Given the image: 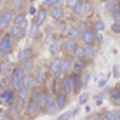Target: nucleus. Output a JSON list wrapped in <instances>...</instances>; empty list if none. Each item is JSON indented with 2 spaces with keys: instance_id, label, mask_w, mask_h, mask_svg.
<instances>
[{
  "instance_id": "7ed1b4c3",
  "label": "nucleus",
  "mask_w": 120,
  "mask_h": 120,
  "mask_svg": "<svg viewBox=\"0 0 120 120\" xmlns=\"http://www.w3.org/2000/svg\"><path fill=\"white\" fill-rule=\"evenodd\" d=\"M54 99V96H52V92L51 90H42V94L38 96V99H37V106L40 108V111H45V108L49 106V103Z\"/></svg>"
},
{
  "instance_id": "6ab92c4d",
  "label": "nucleus",
  "mask_w": 120,
  "mask_h": 120,
  "mask_svg": "<svg viewBox=\"0 0 120 120\" xmlns=\"http://www.w3.org/2000/svg\"><path fill=\"white\" fill-rule=\"evenodd\" d=\"M68 80H70V84H71V87H73V92H78L82 87V77H78V75H68Z\"/></svg>"
},
{
  "instance_id": "58836bf2",
  "label": "nucleus",
  "mask_w": 120,
  "mask_h": 120,
  "mask_svg": "<svg viewBox=\"0 0 120 120\" xmlns=\"http://www.w3.org/2000/svg\"><path fill=\"white\" fill-rule=\"evenodd\" d=\"M87 99H89V94H87V92H84L80 98H78V103H80V105H84V103H87Z\"/></svg>"
},
{
  "instance_id": "a18cd8bd",
  "label": "nucleus",
  "mask_w": 120,
  "mask_h": 120,
  "mask_svg": "<svg viewBox=\"0 0 120 120\" xmlns=\"http://www.w3.org/2000/svg\"><path fill=\"white\" fill-rule=\"evenodd\" d=\"M113 75H115V77H118V75H120V70H118V66H115V68H113Z\"/></svg>"
},
{
  "instance_id": "4be33fe9",
  "label": "nucleus",
  "mask_w": 120,
  "mask_h": 120,
  "mask_svg": "<svg viewBox=\"0 0 120 120\" xmlns=\"http://www.w3.org/2000/svg\"><path fill=\"white\" fill-rule=\"evenodd\" d=\"M98 56V49L94 47V45H85V61H94Z\"/></svg>"
},
{
  "instance_id": "393cba45",
  "label": "nucleus",
  "mask_w": 120,
  "mask_h": 120,
  "mask_svg": "<svg viewBox=\"0 0 120 120\" xmlns=\"http://www.w3.org/2000/svg\"><path fill=\"white\" fill-rule=\"evenodd\" d=\"M61 90H63V92H66L68 96H70V94H73V87H71V84H70L68 77H64L63 80H61Z\"/></svg>"
},
{
  "instance_id": "a19ab883",
  "label": "nucleus",
  "mask_w": 120,
  "mask_h": 120,
  "mask_svg": "<svg viewBox=\"0 0 120 120\" xmlns=\"http://www.w3.org/2000/svg\"><path fill=\"white\" fill-rule=\"evenodd\" d=\"M111 31H113V33H120V24L113 23V24H111Z\"/></svg>"
},
{
  "instance_id": "c85d7f7f",
  "label": "nucleus",
  "mask_w": 120,
  "mask_h": 120,
  "mask_svg": "<svg viewBox=\"0 0 120 120\" xmlns=\"http://www.w3.org/2000/svg\"><path fill=\"white\" fill-rule=\"evenodd\" d=\"M35 80H37V85H38V87H42V85L45 84V71H37L35 73Z\"/></svg>"
},
{
  "instance_id": "423d86ee",
  "label": "nucleus",
  "mask_w": 120,
  "mask_h": 120,
  "mask_svg": "<svg viewBox=\"0 0 120 120\" xmlns=\"http://www.w3.org/2000/svg\"><path fill=\"white\" fill-rule=\"evenodd\" d=\"M14 18H16L14 11L5 9V11H4L2 19H0V30H7V28H11V26H12V23H14Z\"/></svg>"
},
{
  "instance_id": "aec40b11",
  "label": "nucleus",
  "mask_w": 120,
  "mask_h": 120,
  "mask_svg": "<svg viewBox=\"0 0 120 120\" xmlns=\"http://www.w3.org/2000/svg\"><path fill=\"white\" fill-rule=\"evenodd\" d=\"M12 24H16V26L23 28V30H28V19H26V14H16L14 23H12Z\"/></svg>"
},
{
  "instance_id": "f03ea898",
  "label": "nucleus",
  "mask_w": 120,
  "mask_h": 120,
  "mask_svg": "<svg viewBox=\"0 0 120 120\" xmlns=\"http://www.w3.org/2000/svg\"><path fill=\"white\" fill-rule=\"evenodd\" d=\"M80 40H82V44L84 45H94L98 42V33L92 30V28H84L82 30V35H80Z\"/></svg>"
},
{
  "instance_id": "3c124183",
  "label": "nucleus",
  "mask_w": 120,
  "mask_h": 120,
  "mask_svg": "<svg viewBox=\"0 0 120 120\" xmlns=\"http://www.w3.org/2000/svg\"><path fill=\"white\" fill-rule=\"evenodd\" d=\"M117 118L120 120V110H117Z\"/></svg>"
},
{
  "instance_id": "9d476101",
  "label": "nucleus",
  "mask_w": 120,
  "mask_h": 120,
  "mask_svg": "<svg viewBox=\"0 0 120 120\" xmlns=\"http://www.w3.org/2000/svg\"><path fill=\"white\" fill-rule=\"evenodd\" d=\"M68 94L63 92V90H59V92H56L54 94V101H56V105H57V110H63L66 108V105H68Z\"/></svg>"
},
{
  "instance_id": "ddd939ff",
  "label": "nucleus",
  "mask_w": 120,
  "mask_h": 120,
  "mask_svg": "<svg viewBox=\"0 0 120 120\" xmlns=\"http://www.w3.org/2000/svg\"><path fill=\"white\" fill-rule=\"evenodd\" d=\"M31 57H33V49L31 47H24L18 54V63H26V61H30Z\"/></svg>"
},
{
  "instance_id": "8fccbe9b",
  "label": "nucleus",
  "mask_w": 120,
  "mask_h": 120,
  "mask_svg": "<svg viewBox=\"0 0 120 120\" xmlns=\"http://www.w3.org/2000/svg\"><path fill=\"white\" fill-rule=\"evenodd\" d=\"M94 120H105V117H103V115H98V117L94 118Z\"/></svg>"
},
{
  "instance_id": "37998d69",
  "label": "nucleus",
  "mask_w": 120,
  "mask_h": 120,
  "mask_svg": "<svg viewBox=\"0 0 120 120\" xmlns=\"http://www.w3.org/2000/svg\"><path fill=\"white\" fill-rule=\"evenodd\" d=\"M89 78H90V77L87 75V73H85V75H84V77H82V85H87V82H89Z\"/></svg>"
},
{
  "instance_id": "0eeeda50",
  "label": "nucleus",
  "mask_w": 120,
  "mask_h": 120,
  "mask_svg": "<svg viewBox=\"0 0 120 120\" xmlns=\"http://www.w3.org/2000/svg\"><path fill=\"white\" fill-rule=\"evenodd\" d=\"M0 103L5 105V106H14V103H16V92L12 89L2 90V92H0Z\"/></svg>"
},
{
  "instance_id": "20e7f679",
  "label": "nucleus",
  "mask_w": 120,
  "mask_h": 120,
  "mask_svg": "<svg viewBox=\"0 0 120 120\" xmlns=\"http://www.w3.org/2000/svg\"><path fill=\"white\" fill-rule=\"evenodd\" d=\"M49 73L54 78L63 75V59H61V57H54V59L49 63Z\"/></svg>"
},
{
  "instance_id": "c756f323",
  "label": "nucleus",
  "mask_w": 120,
  "mask_h": 120,
  "mask_svg": "<svg viewBox=\"0 0 120 120\" xmlns=\"http://www.w3.org/2000/svg\"><path fill=\"white\" fill-rule=\"evenodd\" d=\"M56 111H57V105H56V101H54V99H52V101L49 103V106L45 108L44 113H47V115H54Z\"/></svg>"
},
{
  "instance_id": "f704fd0d",
  "label": "nucleus",
  "mask_w": 120,
  "mask_h": 120,
  "mask_svg": "<svg viewBox=\"0 0 120 120\" xmlns=\"http://www.w3.org/2000/svg\"><path fill=\"white\" fill-rule=\"evenodd\" d=\"M59 0H45V2H44V9H47V7H51V9H52V7H56V5H59Z\"/></svg>"
},
{
  "instance_id": "5fc2aeb1",
  "label": "nucleus",
  "mask_w": 120,
  "mask_h": 120,
  "mask_svg": "<svg viewBox=\"0 0 120 120\" xmlns=\"http://www.w3.org/2000/svg\"><path fill=\"white\" fill-rule=\"evenodd\" d=\"M115 2H117V4H118V5H120V0H115Z\"/></svg>"
},
{
  "instance_id": "f3484780",
  "label": "nucleus",
  "mask_w": 120,
  "mask_h": 120,
  "mask_svg": "<svg viewBox=\"0 0 120 120\" xmlns=\"http://www.w3.org/2000/svg\"><path fill=\"white\" fill-rule=\"evenodd\" d=\"M73 64H75L73 57H64V59H63V75H64V77L71 75V71H73Z\"/></svg>"
},
{
  "instance_id": "2eb2a0df",
  "label": "nucleus",
  "mask_w": 120,
  "mask_h": 120,
  "mask_svg": "<svg viewBox=\"0 0 120 120\" xmlns=\"http://www.w3.org/2000/svg\"><path fill=\"white\" fill-rule=\"evenodd\" d=\"M49 16H51L54 21H63L64 19V9L61 5H56V7H52V9L49 11Z\"/></svg>"
},
{
  "instance_id": "cd10ccee",
  "label": "nucleus",
  "mask_w": 120,
  "mask_h": 120,
  "mask_svg": "<svg viewBox=\"0 0 120 120\" xmlns=\"http://www.w3.org/2000/svg\"><path fill=\"white\" fill-rule=\"evenodd\" d=\"M28 35H30V38L37 40L40 37V26H37V24H33V26L30 28V31H28Z\"/></svg>"
},
{
  "instance_id": "de8ad7c7",
  "label": "nucleus",
  "mask_w": 120,
  "mask_h": 120,
  "mask_svg": "<svg viewBox=\"0 0 120 120\" xmlns=\"http://www.w3.org/2000/svg\"><path fill=\"white\" fill-rule=\"evenodd\" d=\"M113 103H115L117 106H120V98H115V99H113Z\"/></svg>"
},
{
  "instance_id": "473e14b6",
  "label": "nucleus",
  "mask_w": 120,
  "mask_h": 120,
  "mask_svg": "<svg viewBox=\"0 0 120 120\" xmlns=\"http://www.w3.org/2000/svg\"><path fill=\"white\" fill-rule=\"evenodd\" d=\"M92 30L96 31V33L103 31V30H105V23H103L101 19H98V21H94V26H92Z\"/></svg>"
},
{
  "instance_id": "4c0bfd02",
  "label": "nucleus",
  "mask_w": 120,
  "mask_h": 120,
  "mask_svg": "<svg viewBox=\"0 0 120 120\" xmlns=\"http://www.w3.org/2000/svg\"><path fill=\"white\" fill-rule=\"evenodd\" d=\"M115 98H120V84L111 90V99H115Z\"/></svg>"
},
{
  "instance_id": "1a4fd4ad",
  "label": "nucleus",
  "mask_w": 120,
  "mask_h": 120,
  "mask_svg": "<svg viewBox=\"0 0 120 120\" xmlns=\"http://www.w3.org/2000/svg\"><path fill=\"white\" fill-rule=\"evenodd\" d=\"M77 47H78L77 40H70V38H64L63 40V52L66 54V57H71Z\"/></svg>"
},
{
  "instance_id": "09e8293b",
  "label": "nucleus",
  "mask_w": 120,
  "mask_h": 120,
  "mask_svg": "<svg viewBox=\"0 0 120 120\" xmlns=\"http://www.w3.org/2000/svg\"><path fill=\"white\" fill-rule=\"evenodd\" d=\"M106 84V78H103V80H99V87H103V85Z\"/></svg>"
},
{
  "instance_id": "603ef678",
  "label": "nucleus",
  "mask_w": 120,
  "mask_h": 120,
  "mask_svg": "<svg viewBox=\"0 0 120 120\" xmlns=\"http://www.w3.org/2000/svg\"><path fill=\"white\" fill-rule=\"evenodd\" d=\"M2 16H4V11H2V9H0V19H2Z\"/></svg>"
},
{
  "instance_id": "dca6fc26",
  "label": "nucleus",
  "mask_w": 120,
  "mask_h": 120,
  "mask_svg": "<svg viewBox=\"0 0 120 120\" xmlns=\"http://www.w3.org/2000/svg\"><path fill=\"white\" fill-rule=\"evenodd\" d=\"M85 68H87V61H75V64H73V75H85Z\"/></svg>"
},
{
  "instance_id": "4468645a",
  "label": "nucleus",
  "mask_w": 120,
  "mask_h": 120,
  "mask_svg": "<svg viewBox=\"0 0 120 120\" xmlns=\"http://www.w3.org/2000/svg\"><path fill=\"white\" fill-rule=\"evenodd\" d=\"M24 87V77H19V75H12L11 77V89L14 92H18L19 89Z\"/></svg>"
},
{
  "instance_id": "2f4dec72",
  "label": "nucleus",
  "mask_w": 120,
  "mask_h": 120,
  "mask_svg": "<svg viewBox=\"0 0 120 120\" xmlns=\"http://www.w3.org/2000/svg\"><path fill=\"white\" fill-rule=\"evenodd\" d=\"M0 89H2V90L11 89V78L9 77H4L2 80H0Z\"/></svg>"
},
{
  "instance_id": "bb28decb",
  "label": "nucleus",
  "mask_w": 120,
  "mask_h": 120,
  "mask_svg": "<svg viewBox=\"0 0 120 120\" xmlns=\"http://www.w3.org/2000/svg\"><path fill=\"white\" fill-rule=\"evenodd\" d=\"M42 87H38V85H37V87H33V89H30V99L31 101H37V99H38V96L40 94H42Z\"/></svg>"
},
{
  "instance_id": "79ce46f5",
  "label": "nucleus",
  "mask_w": 120,
  "mask_h": 120,
  "mask_svg": "<svg viewBox=\"0 0 120 120\" xmlns=\"http://www.w3.org/2000/svg\"><path fill=\"white\" fill-rule=\"evenodd\" d=\"M71 117H73V113H70V111H68V113H63V115H61L59 120H70Z\"/></svg>"
},
{
  "instance_id": "6e6d98bb",
  "label": "nucleus",
  "mask_w": 120,
  "mask_h": 120,
  "mask_svg": "<svg viewBox=\"0 0 120 120\" xmlns=\"http://www.w3.org/2000/svg\"><path fill=\"white\" fill-rule=\"evenodd\" d=\"M28 2H31V0H28Z\"/></svg>"
},
{
  "instance_id": "7c9ffc66",
  "label": "nucleus",
  "mask_w": 120,
  "mask_h": 120,
  "mask_svg": "<svg viewBox=\"0 0 120 120\" xmlns=\"http://www.w3.org/2000/svg\"><path fill=\"white\" fill-rule=\"evenodd\" d=\"M14 70H16V64H12V63H9V64H5V68H4V75L11 78L12 75H14Z\"/></svg>"
},
{
  "instance_id": "e433bc0d",
  "label": "nucleus",
  "mask_w": 120,
  "mask_h": 120,
  "mask_svg": "<svg viewBox=\"0 0 120 120\" xmlns=\"http://www.w3.org/2000/svg\"><path fill=\"white\" fill-rule=\"evenodd\" d=\"M11 5L14 9H21L23 7V0H11Z\"/></svg>"
},
{
  "instance_id": "6e6552de",
  "label": "nucleus",
  "mask_w": 120,
  "mask_h": 120,
  "mask_svg": "<svg viewBox=\"0 0 120 120\" xmlns=\"http://www.w3.org/2000/svg\"><path fill=\"white\" fill-rule=\"evenodd\" d=\"M40 113V108L37 106V101H28L26 105H24V115H26L28 118H35L37 115Z\"/></svg>"
},
{
  "instance_id": "864d4df0",
  "label": "nucleus",
  "mask_w": 120,
  "mask_h": 120,
  "mask_svg": "<svg viewBox=\"0 0 120 120\" xmlns=\"http://www.w3.org/2000/svg\"><path fill=\"white\" fill-rule=\"evenodd\" d=\"M101 2H105V4H108V2H110V0H101Z\"/></svg>"
},
{
  "instance_id": "39448f33",
  "label": "nucleus",
  "mask_w": 120,
  "mask_h": 120,
  "mask_svg": "<svg viewBox=\"0 0 120 120\" xmlns=\"http://www.w3.org/2000/svg\"><path fill=\"white\" fill-rule=\"evenodd\" d=\"M73 12H75L77 16H82V18H85V16L92 14V4L89 2V0H82L80 4L73 9Z\"/></svg>"
},
{
  "instance_id": "4d7b16f0",
  "label": "nucleus",
  "mask_w": 120,
  "mask_h": 120,
  "mask_svg": "<svg viewBox=\"0 0 120 120\" xmlns=\"http://www.w3.org/2000/svg\"><path fill=\"white\" fill-rule=\"evenodd\" d=\"M0 120H2V118H0Z\"/></svg>"
},
{
  "instance_id": "c9c22d12",
  "label": "nucleus",
  "mask_w": 120,
  "mask_h": 120,
  "mask_svg": "<svg viewBox=\"0 0 120 120\" xmlns=\"http://www.w3.org/2000/svg\"><path fill=\"white\" fill-rule=\"evenodd\" d=\"M80 2H82V0H66V7L73 11V9H75V7H77Z\"/></svg>"
},
{
  "instance_id": "ea45409f",
  "label": "nucleus",
  "mask_w": 120,
  "mask_h": 120,
  "mask_svg": "<svg viewBox=\"0 0 120 120\" xmlns=\"http://www.w3.org/2000/svg\"><path fill=\"white\" fill-rule=\"evenodd\" d=\"M111 16H113V21L120 24V9H118L117 12H113V14H111Z\"/></svg>"
},
{
  "instance_id": "5701e85b",
  "label": "nucleus",
  "mask_w": 120,
  "mask_h": 120,
  "mask_svg": "<svg viewBox=\"0 0 120 120\" xmlns=\"http://www.w3.org/2000/svg\"><path fill=\"white\" fill-rule=\"evenodd\" d=\"M49 52H51L54 57H57L59 52H63V42H51V45H49Z\"/></svg>"
},
{
  "instance_id": "c03bdc74",
  "label": "nucleus",
  "mask_w": 120,
  "mask_h": 120,
  "mask_svg": "<svg viewBox=\"0 0 120 120\" xmlns=\"http://www.w3.org/2000/svg\"><path fill=\"white\" fill-rule=\"evenodd\" d=\"M4 68H5V64H4V61L0 59V75H4Z\"/></svg>"
},
{
  "instance_id": "a878e982",
  "label": "nucleus",
  "mask_w": 120,
  "mask_h": 120,
  "mask_svg": "<svg viewBox=\"0 0 120 120\" xmlns=\"http://www.w3.org/2000/svg\"><path fill=\"white\" fill-rule=\"evenodd\" d=\"M105 9H106V12H108V14H113V12H117L120 7H118V4L115 2V0H110L108 4H105Z\"/></svg>"
},
{
  "instance_id": "f8f14e48",
  "label": "nucleus",
  "mask_w": 120,
  "mask_h": 120,
  "mask_svg": "<svg viewBox=\"0 0 120 120\" xmlns=\"http://www.w3.org/2000/svg\"><path fill=\"white\" fill-rule=\"evenodd\" d=\"M9 33H11V37H12L14 40H23L24 37H26V30L16 26V24H12V26L9 28Z\"/></svg>"
},
{
  "instance_id": "72a5a7b5",
  "label": "nucleus",
  "mask_w": 120,
  "mask_h": 120,
  "mask_svg": "<svg viewBox=\"0 0 120 120\" xmlns=\"http://www.w3.org/2000/svg\"><path fill=\"white\" fill-rule=\"evenodd\" d=\"M103 117H105V120H118L117 118V111H105Z\"/></svg>"
},
{
  "instance_id": "49530a36",
  "label": "nucleus",
  "mask_w": 120,
  "mask_h": 120,
  "mask_svg": "<svg viewBox=\"0 0 120 120\" xmlns=\"http://www.w3.org/2000/svg\"><path fill=\"white\" fill-rule=\"evenodd\" d=\"M28 12H30V14H37V12H38V11H37L35 7H30V11H28Z\"/></svg>"
},
{
  "instance_id": "412c9836",
  "label": "nucleus",
  "mask_w": 120,
  "mask_h": 120,
  "mask_svg": "<svg viewBox=\"0 0 120 120\" xmlns=\"http://www.w3.org/2000/svg\"><path fill=\"white\" fill-rule=\"evenodd\" d=\"M73 61H85V45H80L78 44V47L75 49V52H73Z\"/></svg>"
},
{
  "instance_id": "f257e3e1",
  "label": "nucleus",
  "mask_w": 120,
  "mask_h": 120,
  "mask_svg": "<svg viewBox=\"0 0 120 120\" xmlns=\"http://www.w3.org/2000/svg\"><path fill=\"white\" fill-rule=\"evenodd\" d=\"M12 47H14V38L11 37V33H5V35L0 38V56L11 54Z\"/></svg>"
},
{
  "instance_id": "9b49d317",
  "label": "nucleus",
  "mask_w": 120,
  "mask_h": 120,
  "mask_svg": "<svg viewBox=\"0 0 120 120\" xmlns=\"http://www.w3.org/2000/svg\"><path fill=\"white\" fill-rule=\"evenodd\" d=\"M80 35H82V31H80V28L78 26H68L66 28V31H64V37L66 38H70V40H78L80 38Z\"/></svg>"
},
{
  "instance_id": "a211bd4d",
  "label": "nucleus",
  "mask_w": 120,
  "mask_h": 120,
  "mask_svg": "<svg viewBox=\"0 0 120 120\" xmlns=\"http://www.w3.org/2000/svg\"><path fill=\"white\" fill-rule=\"evenodd\" d=\"M47 16H49V12H47V9H40L38 12L35 14V21H33V24H37V26H42V24L45 23V19H47Z\"/></svg>"
},
{
  "instance_id": "b1692460",
  "label": "nucleus",
  "mask_w": 120,
  "mask_h": 120,
  "mask_svg": "<svg viewBox=\"0 0 120 120\" xmlns=\"http://www.w3.org/2000/svg\"><path fill=\"white\" fill-rule=\"evenodd\" d=\"M24 87H28V89L37 87V80H35L33 73H26V77H24Z\"/></svg>"
}]
</instances>
